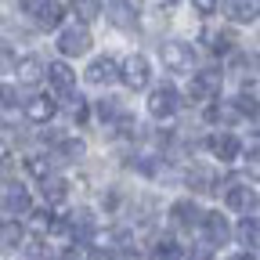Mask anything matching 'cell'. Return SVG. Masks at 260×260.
I'll list each match as a JSON object with an SVG mask.
<instances>
[{
  "instance_id": "cell-23",
  "label": "cell",
  "mask_w": 260,
  "mask_h": 260,
  "mask_svg": "<svg viewBox=\"0 0 260 260\" xmlns=\"http://www.w3.org/2000/svg\"><path fill=\"white\" fill-rule=\"evenodd\" d=\"M126 116V109H123V102H119V98H102V102H98V119H102V123H119Z\"/></svg>"
},
{
  "instance_id": "cell-35",
  "label": "cell",
  "mask_w": 260,
  "mask_h": 260,
  "mask_svg": "<svg viewBox=\"0 0 260 260\" xmlns=\"http://www.w3.org/2000/svg\"><path fill=\"white\" fill-rule=\"evenodd\" d=\"M112 260H145V256H141V249H134V246H119V249L112 253Z\"/></svg>"
},
{
  "instance_id": "cell-40",
  "label": "cell",
  "mask_w": 260,
  "mask_h": 260,
  "mask_svg": "<svg viewBox=\"0 0 260 260\" xmlns=\"http://www.w3.org/2000/svg\"><path fill=\"white\" fill-rule=\"evenodd\" d=\"M228 260H253L249 253H235V256H228Z\"/></svg>"
},
{
  "instance_id": "cell-17",
  "label": "cell",
  "mask_w": 260,
  "mask_h": 260,
  "mask_svg": "<svg viewBox=\"0 0 260 260\" xmlns=\"http://www.w3.org/2000/svg\"><path fill=\"white\" fill-rule=\"evenodd\" d=\"M213 177H217V174H213L210 167H203V162H191L188 174H184V181H188L191 191H217V181H213Z\"/></svg>"
},
{
  "instance_id": "cell-2",
  "label": "cell",
  "mask_w": 260,
  "mask_h": 260,
  "mask_svg": "<svg viewBox=\"0 0 260 260\" xmlns=\"http://www.w3.org/2000/svg\"><path fill=\"white\" fill-rule=\"evenodd\" d=\"M90 29L83 25V22H76V25H65L61 32H58V51L65 54V58H80V54H87L90 51Z\"/></svg>"
},
{
  "instance_id": "cell-41",
  "label": "cell",
  "mask_w": 260,
  "mask_h": 260,
  "mask_svg": "<svg viewBox=\"0 0 260 260\" xmlns=\"http://www.w3.org/2000/svg\"><path fill=\"white\" fill-rule=\"evenodd\" d=\"M253 130H256V138H260V116H256V119H253Z\"/></svg>"
},
{
  "instance_id": "cell-24",
  "label": "cell",
  "mask_w": 260,
  "mask_h": 260,
  "mask_svg": "<svg viewBox=\"0 0 260 260\" xmlns=\"http://www.w3.org/2000/svg\"><path fill=\"white\" fill-rule=\"evenodd\" d=\"M239 242L246 246V249H260V220L256 217H246L242 224H239Z\"/></svg>"
},
{
  "instance_id": "cell-37",
  "label": "cell",
  "mask_w": 260,
  "mask_h": 260,
  "mask_svg": "<svg viewBox=\"0 0 260 260\" xmlns=\"http://www.w3.org/2000/svg\"><path fill=\"white\" fill-rule=\"evenodd\" d=\"M191 4L199 8L203 15H210V11H217V4H220V0H191Z\"/></svg>"
},
{
  "instance_id": "cell-6",
  "label": "cell",
  "mask_w": 260,
  "mask_h": 260,
  "mask_svg": "<svg viewBox=\"0 0 260 260\" xmlns=\"http://www.w3.org/2000/svg\"><path fill=\"white\" fill-rule=\"evenodd\" d=\"M119 80H123L130 90H145L148 80H152V65H148V58H145V54H130V58H123V73H119Z\"/></svg>"
},
{
  "instance_id": "cell-38",
  "label": "cell",
  "mask_w": 260,
  "mask_h": 260,
  "mask_svg": "<svg viewBox=\"0 0 260 260\" xmlns=\"http://www.w3.org/2000/svg\"><path fill=\"white\" fill-rule=\"evenodd\" d=\"M8 162H11V145L0 138V167H8Z\"/></svg>"
},
{
  "instance_id": "cell-36",
  "label": "cell",
  "mask_w": 260,
  "mask_h": 260,
  "mask_svg": "<svg viewBox=\"0 0 260 260\" xmlns=\"http://www.w3.org/2000/svg\"><path fill=\"white\" fill-rule=\"evenodd\" d=\"M213 246H195L191 253H188V260H213V253H210Z\"/></svg>"
},
{
  "instance_id": "cell-34",
  "label": "cell",
  "mask_w": 260,
  "mask_h": 260,
  "mask_svg": "<svg viewBox=\"0 0 260 260\" xmlns=\"http://www.w3.org/2000/svg\"><path fill=\"white\" fill-rule=\"evenodd\" d=\"M69 112H73V119H76V123H87V116H90V109H87V102H83L80 94H73V98H69Z\"/></svg>"
},
{
  "instance_id": "cell-7",
  "label": "cell",
  "mask_w": 260,
  "mask_h": 260,
  "mask_svg": "<svg viewBox=\"0 0 260 260\" xmlns=\"http://www.w3.org/2000/svg\"><path fill=\"white\" fill-rule=\"evenodd\" d=\"M224 203H228V210H235V213H256L260 210V195H256V188H249V184H228V191H224Z\"/></svg>"
},
{
  "instance_id": "cell-30",
  "label": "cell",
  "mask_w": 260,
  "mask_h": 260,
  "mask_svg": "<svg viewBox=\"0 0 260 260\" xmlns=\"http://www.w3.org/2000/svg\"><path fill=\"white\" fill-rule=\"evenodd\" d=\"M51 256H54V253H51V246H47V242H40V239L22 246V260H51Z\"/></svg>"
},
{
  "instance_id": "cell-13",
  "label": "cell",
  "mask_w": 260,
  "mask_h": 260,
  "mask_svg": "<svg viewBox=\"0 0 260 260\" xmlns=\"http://www.w3.org/2000/svg\"><path fill=\"white\" fill-rule=\"evenodd\" d=\"M105 18H109L116 29H134V25H138L134 0H109V4H105Z\"/></svg>"
},
{
  "instance_id": "cell-4",
  "label": "cell",
  "mask_w": 260,
  "mask_h": 260,
  "mask_svg": "<svg viewBox=\"0 0 260 260\" xmlns=\"http://www.w3.org/2000/svg\"><path fill=\"white\" fill-rule=\"evenodd\" d=\"M177 109H181V94H177V87L162 83V87H155V90L148 94V112H152L155 119H174Z\"/></svg>"
},
{
  "instance_id": "cell-1",
  "label": "cell",
  "mask_w": 260,
  "mask_h": 260,
  "mask_svg": "<svg viewBox=\"0 0 260 260\" xmlns=\"http://www.w3.org/2000/svg\"><path fill=\"white\" fill-rule=\"evenodd\" d=\"M159 58L170 73H195V61H199V54L188 40H167L159 47Z\"/></svg>"
},
{
  "instance_id": "cell-9",
  "label": "cell",
  "mask_w": 260,
  "mask_h": 260,
  "mask_svg": "<svg viewBox=\"0 0 260 260\" xmlns=\"http://www.w3.org/2000/svg\"><path fill=\"white\" fill-rule=\"evenodd\" d=\"M203 239H206V246H224L228 239H232V224H228V217L220 213V210H210L206 217H203Z\"/></svg>"
},
{
  "instance_id": "cell-18",
  "label": "cell",
  "mask_w": 260,
  "mask_h": 260,
  "mask_svg": "<svg viewBox=\"0 0 260 260\" xmlns=\"http://www.w3.org/2000/svg\"><path fill=\"white\" fill-rule=\"evenodd\" d=\"M40 191H44V203H47V206H61L65 195H69V181L58 177V174H51V177L40 181Z\"/></svg>"
},
{
  "instance_id": "cell-22",
  "label": "cell",
  "mask_w": 260,
  "mask_h": 260,
  "mask_svg": "<svg viewBox=\"0 0 260 260\" xmlns=\"http://www.w3.org/2000/svg\"><path fill=\"white\" fill-rule=\"evenodd\" d=\"M73 15H76V22H98L105 15V4L102 0H73Z\"/></svg>"
},
{
  "instance_id": "cell-12",
  "label": "cell",
  "mask_w": 260,
  "mask_h": 260,
  "mask_svg": "<svg viewBox=\"0 0 260 260\" xmlns=\"http://www.w3.org/2000/svg\"><path fill=\"white\" fill-rule=\"evenodd\" d=\"M224 18L235 25H249L260 18V0H224Z\"/></svg>"
},
{
  "instance_id": "cell-8",
  "label": "cell",
  "mask_w": 260,
  "mask_h": 260,
  "mask_svg": "<svg viewBox=\"0 0 260 260\" xmlns=\"http://www.w3.org/2000/svg\"><path fill=\"white\" fill-rule=\"evenodd\" d=\"M206 148L213 152V159H220V162H232V159H239L242 141L232 134V130H217V134H210V138H206Z\"/></svg>"
},
{
  "instance_id": "cell-15",
  "label": "cell",
  "mask_w": 260,
  "mask_h": 260,
  "mask_svg": "<svg viewBox=\"0 0 260 260\" xmlns=\"http://www.w3.org/2000/svg\"><path fill=\"white\" fill-rule=\"evenodd\" d=\"M15 76H18L22 87H37V83L47 76V65H44L37 54H25V58H18V65H15Z\"/></svg>"
},
{
  "instance_id": "cell-28",
  "label": "cell",
  "mask_w": 260,
  "mask_h": 260,
  "mask_svg": "<svg viewBox=\"0 0 260 260\" xmlns=\"http://www.w3.org/2000/svg\"><path fill=\"white\" fill-rule=\"evenodd\" d=\"M29 228H32L37 235L54 232V213H51V206H47V210H32V213H29Z\"/></svg>"
},
{
  "instance_id": "cell-39",
  "label": "cell",
  "mask_w": 260,
  "mask_h": 260,
  "mask_svg": "<svg viewBox=\"0 0 260 260\" xmlns=\"http://www.w3.org/2000/svg\"><path fill=\"white\" fill-rule=\"evenodd\" d=\"M18 4H22V8H25V11H37V8H40V4H44V0H18Z\"/></svg>"
},
{
  "instance_id": "cell-32",
  "label": "cell",
  "mask_w": 260,
  "mask_h": 260,
  "mask_svg": "<svg viewBox=\"0 0 260 260\" xmlns=\"http://www.w3.org/2000/svg\"><path fill=\"white\" fill-rule=\"evenodd\" d=\"M15 65H18V54L8 40H0V73H15Z\"/></svg>"
},
{
  "instance_id": "cell-33",
  "label": "cell",
  "mask_w": 260,
  "mask_h": 260,
  "mask_svg": "<svg viewBox=\"0 0 260 260\" xmlns=\"http://www.w3.org/2000/svg\"><path fill=\"white\" fill-rule=\"evenodd\" d=\"M0 109H18V87L0 83Z\"/></svg>"
},
{
  "instance_id": "cell-31",
  "label": "cell",
  "mask_w": 260,
  "mask_h": 260,
  "mask_svg": "<svg viewBox=\"0 0 260 260\" xmlns=\"http://www.w3.org/2000/svg\"><path fill=\"white\" fill-rule=\"evenodd\" d=\"M155 260H181V249H177V242L170 235L155 242Z\"/></svg>"
},
{
  "instance_id": "cell-14",
  "label": "cell",
  "mask_w": 260,
  "mask_h": 260,
  "mask_svg": "<svg viewBox=\"0 0 260 260\" xmlns=\"http://www.w3.org/2000/svg\"><path fill=\"white\" fill-rule=\"evenodd\" d=\"M47 80H51V87H54L61 98H73V94H76V73H73L65 61H51V65H47Z\"/></svg>"
},
{
  "instance_id": "cell-16",
  "label": "cell",
  "mask_w": 260,
  "mask_h": 260,
  "mask_svg": "<svg viewBox=\"0 0 260 260\" xmlns=\"http://www.w3.org/2000/svg\"><path fill=\"white\" fill-rule=\"evenodd\" d=\"M54 112H58V105H54V98H47V94H37V98L25 102V119L29 123H51Z\"/></svg>"
},
{
  "instance_id": "cell-19",
  "label": "cell",
  "mask_w": 260,
  "mask_h": 260,
  "mask_svg": "<svg viewBox=\"0 0 260 260\" xmlns=\"http://www.w3.org/2000/svg\"><path fill=\"white\" fill-rule=\"evenodd\" d=\"M32 18H37V25H40V29H58V25H61V18H65V8L58 4V0H44V4L32 11Z\"/></svg>"
},
{
  "instance_id": "cell-29",
  "label": "cell",
  "mask_w": 260,
  "mask_h": 260,
  "mask_svg": "<svg viewBox=\"0 0 260 260\" xmlns=\"http://www.w3.org/2000/svg\"><path fill=\"white\" fill-rule=\"evenodd\" d=\"M235 105H239L242 119H256V116H260V98H256V94H249V90H242V94L235 98Z\"/></svg>"
},
{
  "instance_id": "cell-20",
  "label": "cell",
  "mask_w": 260,
  "mask_h": 260,
  "mask_svg": "<svg viewBox=\"0 0 260 260\" xmlns=\"http://www.w3.org/2000/svg\"><path fill=\"white\" fill-rule=\"evenodd\" d=\"M18 246H25V224L18 220L0 224V249H18Z\"/></svg>"
},
{
  "instance_id": "cell-21",
  "label": "cell",
  "mask_w": 260,
  "mask_h": 260,
  "mask_svg": "<svg viewBox=\"0 0 260 260\" xmlns=\"http://www.w3.org/2000/svg\"><path fill=\"white\" fill-rule=\"evenodd\" d=\"M206 119H210V123H224V126H232V123H239V119H242V112H239V105H235V102H217V105H210Z\"/></svg>"
},
{
  "instance_id": "cell-3",
  "label": "cell",
  "mask_w": 260,
  "mask_h": 260,
  "mask_svg": "<svg viewBox=\"0 0 260 260\" xmlns=\"http://www.w3.org/2000/svg\"><path fill=\"white\" fill-rule=\"evenodd\" d=\"M0 206H4L11 217H22V213H32V195L22 181H4L0 184Z\"/></svg>"
},
{
  "instance_id": "cell-42",
  "label": "cell",
  "mask_w": 260,
  "mask_h": 260,
  "mask_svg": "<svg viewBox=\"0 0 260 260\" xmlns=\"http://www.w3.org/2000/svg\"><path fill=\"white\" fill-rule=\"evenodd\" d=\"M167 4H174V0H167Z\"/></svg>"
},
{
  "instance_id": "cell-25",
  "label": "cell",
  "mask_w": 260,
  "mask_h": 260,
  "mask_svg": "<svg viewBox=\"0 0 260 260\" xmlns=\"http://www.w3.org/2000/svg\"><path fill=\"white\" fill-rule=\"evenodd\" d=\"M203 40H206V47H210L213 54H228V51H232V44H235L232 32H224V29H206Z\"/></svg>"
},
{
  "instance_id": "cell-26",
  "label": "cell",
  "mask_w": 260,
  "mask_h": 260,
  "mask_svg": "<svg viewBox=\"0 0 260 260\" xmlns=\"http://www.w3.org/2000/svg\"><path fill=\"white\" fill-rule=\"evenodd\" d=\"M54 155H58V159H80V155H83V141H80V138H69V134H61L58 145H54Z\"/></svg>"
},
{
  "instance_id": "cell-10",
  "label": "cell",
  "mask_w": 260,
  "mask_h": 260,
  "mask_svg": "<svg viewBox=\"0 0 260 260\" xmlns=\"http://www.w3.org/2000/svg\"><path fill=\"white\" fill-rule=\"evenodd\" d=\"M203 210H199V203H191V199H177L174 206H170V224L174 228H184V232H191V228H203Z\"/></svg>"
},
{
  "instance_id": "cell-5",
  "label": "cell",
  "mask_w": 260,
  "mask_h": 260,
  "mask_svg": "<svg viewBox=\"0 0 260 260\" xmlns=\"http://www.w3.org/2000/svg\"><path fill=\"white\" fill-rule=\"evenodd\" d=\"M119 73H123V61H116L112 54H98L90 65H87V83H94V87H109V83H116L119 80Z\"/></svg>"
},
{
  "instance_id": "cell-27",
  "label": "cell",
  "mask_w": 260,
  "mask_h": 260,
  "mask_svg": "<svg viewBox=\"0 0 260 260\" xmlns=\"http://www.w3.org/2000/svg\"><path fill=\"white\" fill-rule=\"evenodd\" d=\"M25 174L29 177H37V181H44V177H51V159L47 155H25Z\"/></svg>"
},
{
  "instance_id": "cell-11",
  "label": "cell",
  "mask_w": 260,
  "mask_h": 260,
  "mask_svg": "<svg viewBox=\"0 0 260 260\" xmlns=\"http://www.w3.org/2000/svg\"><path fill=\"white\" fill-rule=\"evenodd\" d=\"M191 98L195 102H206V98H213V94H220V69H199L191 76Z\"/></svg>"
}]
</instances>
